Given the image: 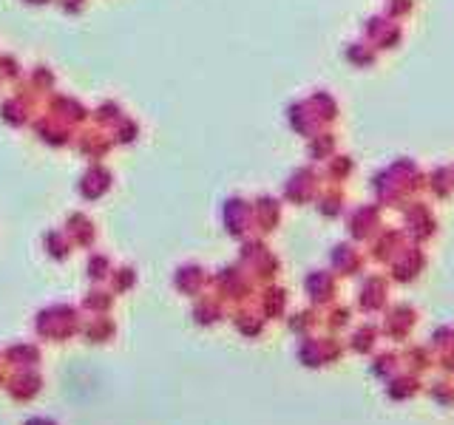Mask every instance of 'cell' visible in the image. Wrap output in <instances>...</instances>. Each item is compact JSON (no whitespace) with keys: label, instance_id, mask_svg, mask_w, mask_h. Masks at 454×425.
I'll list each match as a JSON object with an SVG mask.
<instances>
[{"label":"cell","instance_id":"52a82bcc","mask_svg":"<svg viewBox=\"0 0 454 425\" xmlns=\"http://www.w3.org/2000/svg\"><path fill=\"white\" fill-rule=\"evenodd\" d=\"M437 408H454V377L449 375H437L432 380H426V391H423Z\"/></svg>","mask_w":454,"mask_h":425},{"label":"cell","instance_id":"ba28073f","mask_svg":"<svg viewBox=\"0 0 454 425\" xmlns=\"http://www.w3.org/2000/svg\"><path fill=\"white\" fill-rule=\"evenodd\" d=\"M361 295L364 298L358 301V309L364 312V315H378V312L383 309V304H387V287H383V283L378 287V281H369Z\"/></svg>","mask_w":454,"mask_h":425},{"label":"cell","instance_id":"3957f363","mask_svg":"<svg viewBox=\"0 0 454 425\" xmlns=\"http://www.w3.org/2000/svg\"><path fill=\"white\" fill-rule=\"evenodd\" d=\"M415 326H418V312L411 306H395L387 321L380 323V335L389 340V344H397V346H406L411 335H415Z\"/></svg>","mask_w":454,"mask_h":425},{"label":"cell","instance_id":"8992f818","mask_svg":"<svg viewBox=\"0 0 454 425\" xmlns=\"http://www.w3.org/2000/svg\"><path fill=\"white\" fill-rule=\"evenodd\" d=\"M369 375H372L378 382H387L389 377H395L403 368L401 352L397 349H378L375 354H369Z\"/></svg>","mask_w":454,"mask_h":425},{"label":"cell","instance_id":"8fae6325","mask_svg":"<svg viewBox=\"0 0 454 425\" xmlns=\"http://www.w3.org/2000/svg\"><path fill=\"white\" fill-rule=\"evenodd\" d=\"M437 372L454 377V349H446V352L437 354Z\"/></svg>","mask_w":454,"mask_h":425},{"label":"cell","instance_id":"7a4b0ae2","mask_svg":"<svg viewBox=\"0 0 454 425\" xmlns=\"http://www.w3.org/2000/svg\"><path fill=\"white\" fill-rule=\"evenodd\" d=\"M426 391V377L409 372V368H401L395 377H389L383 382V397L395 406H406V403H415L418 397H423Z\"/></svg>","mask_w":454,"mask_h":425},{"label":"cell","instance_id":"30bf717a","mask_svg":"<svg viewBox=\"0 0 454 425\" xmlns=\"http://www.w3.org/2000/svg\"><path fill=\"white\" fill-rule=\"evenodd\" d=\"M429 346L434 349V354L446 352V349H454V326H437L429 337Z\"/></svg>","mask_w":454,"mask_h":425},{"label":"cell","instance_id":"6da1fadb","mask_svg":"<svg viewBox=\"0 0 454 425\" xmlns=\"http://www.w3.org/2000/svg\"><path fill=\"white\" fill-rule=\"evenodd\" d=\"M347 344L340 340L338 335H307L298 340V349H295V358L304 368L309 372H324V368H333L340 366L347 358Z\"/></svg>","mask_w":454,"mask_h":425},{"label":"cell","instance_id":"9c48e42d","mask_svg":"<svg viewBox=\"0 0 454 425\" xmlns=\"http://www.w3.org/2000/svg\"><path fill=\"white\" fill-rule=\"evenodd\" d=\"M324 326H326V332L330 335H340L344 329H349V309L347 306H335L326 312V318H324Z\"/></svg>","mask_w":454,"mask_h":425},{"label":"cell","instance_id":"5b68a950","mask_svg":"<svg viewBox=\"0 0 454 425\" xmlns=\"http://www.w3.org/2000/svg\"><path fill=\"white\" fill-rule=\"evenodd\" d=\"M401 360L403 368L415 372L420 377H429L432 372H437V354L429 344H406L401 349Z\"/></svg>","mask_w":454,"mask_h":425},{"label":"cell","instance_id":"277c9868","mask_svg":"<svg viewBox=\"0 0 454 425\" xmlns=\"http://www.w3.org/2000/svg\"><path fill=\"white\" fill-rule=\"evenodd\" d=\"M380 340H383L380 326H375V323H358L355 329H349L344 344H347V352L355 354V358H369V354H375L380 349Z\"/></svg>","mask_w":454,"mask_h":425}]
</instances>
